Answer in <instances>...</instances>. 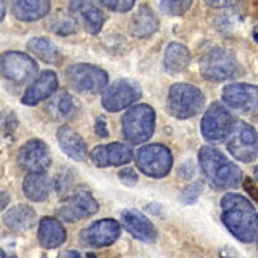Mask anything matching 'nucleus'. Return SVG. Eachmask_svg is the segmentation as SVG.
Wrapping results in <instances>:
<instances>
[{"instance_id":"nucleus-3","label":"nucleus","mask_w":258,"mask_h":258,"mask_svg":"<svg viewBox=\"0 0 258 258\" xmlns=\"http://www.w3.org/2000/svg\"><path fill=\"white\" fill-rule=\"evenodd\" d=\"M204 94L195 85L176 83L169 88L167 98V111L178 120H187L197 116L204 107Z\"/></svg>"},{"instance_id":"nucleus-12","label":"nucleus","mask_w":258,"mask_h":258,"mask_svg":"<svg viewBox=\"0 0 258 258\" xmlns=\"http://www.w3.org/2000/svg\"><path fill=\"white\" fill-rule=\"evenodd\" d=\"M100 206L89 191H77L62 203L57 213L59 218L69 223L87 220L98 212Z\"/></svg>"},{"instance_id":"nucleus-26","label":"nucleus","mask_w":258,"mask_h":258,"mask_svg":"<svg viewBox=\"0 0 258 258\" xmlns=\"http://www.w3.org/2000/svg\"><path fill=\"white\" fill-rule=\"evenodd\" d=\"M191 62V53L181 43H169L164 53V68L170 75L182 73L188 68Z\"/></svg>"},{"instance_id":"nucleus-43","label":"nucleus","mask_w":258,"mask_h":258,"mask_svg":"<svg viewBox=\"0 0 258 258\" xmlns=\"http://www.w3.org/2000/svg\"><path fill=\"white\" fill-rule=\"evenodd\" d=\"M253 38H254V40L258 43V30H255V31L253 32Z\"/></svg>"},{"instance_id":"nucleus-32","label":"nucleus","mask_w":258,"mask_h":258,"mask_svg":"<svg viewBox=\"0 0 258 258\" xmlns=\"http://www.w3.org/2000/svg\"><path fill=\"white\" fill-rule=\"evenodd\" d=\"M98 2L106 8L119 13L128 12L135 6V0H98Z\"/></svg>"},{"instance_id":"nucleus-18","label":"nucleus","mask_w":258,"mask_h":258,"mask_svg":"<svg viewBox=\"0 0 258 258\" xmlns=\"http://www.w3.org/2000/svg\"><path fill=\"white\" fill-rule=\"evenodd\" d=\"M69 11L74 15L79 16L85 30L89 34L92 35L100 34L106 17L102 9L97 6L93 0H70Z\"/></svg>"},{"instance_id":"nucleus-25","label":"nucleus","mask_w":258,"mask_h":258,"mask_svg":"<svg viewBox=\"0 0 258 258\" xmlns=\"http://www.w3.org/2000/svg\"><path fill=\"white\" fill-rule=\"evenodd\" d=\"M52 183L45 172H32L24 178V195L31 202L41 203L49 197Z\"/></svg>"},{"instance_id":"nucleus-19","label":"nucleus","mask_w":258,"mask_h":258,"mask_svg":"<svg viewBox=\"0 0 258 258\" xmlns=\"http://www.w3.org/2000/svg\"><path fill=\"white\" fill-rule=\"evenodd\" d=\"M58 88V77L53 70H45L34 80L25 91L22 103L27 106H36L41 101L47 100Z\"/></svg>"},{"instance_id":"nucleus-21","label":"nucleus","mask_w":258,"mask_h":258,"mask_svg":"<svg viewBox=\"0 0 258 258\" xmlns=\"http://www.w3.org/2000/svg\"><path fill=\"white\" fill-rule=\"evenodd\" d=\"M59 147L66 155L75 161H84L88 155V149L84 138L68 125H62L57 131Z\"/></svg>"},{"instance_id":"nucleus-41","label":"nucleus","mask_w":258,"mask_h":258,"mask_svg":"<svg viewBox=\"0 0 258 258\" xmlns=\"http://www.w3.org/2000/svg\"><path fill=\"white\" fill-rule=\"evenodd\" d=\"M0 258H17V257H16L15 254H9V253L2 250V252H0Z\"/></svg>"},{"instance_id":"nucleus-15","label":"nucleus","mask_w":258,"mask_h":258,"mask_svg":"<svg viewBox=\"0 0 258 258\" xmlns=\"http://www.w3.org/2000/svg\"><path fill=\"white\" fill-rule=\"evenodd\" d=\"M120 223L112 218H105L85 227L80 234V240L92 248H105L112 245L120 238Z\"/></svg>"},{"instance_id":"nucleus-34","label":"nucleus","mask_w":258,"mask_h":258,"mask_svg":"<svg viewBox=\"0 0 258 258\" xmlns=\"http://www.w3.org/2000/svg\"><path fill=\"white\" fill-rule=\"evenodd\" d=\"M71 183V178L69 177L68 173H59L58 176H56V181H54V187L58 192H63V191L69 190Z\"/></svg>"},{"instance_id":"nucleus-30","label":"nucleus","mask_w":258,"mask_h":258,"mask_svg":"<svg viewBox=\"0 0 258 258\" xmlns=\"http://www.w3.org/2000/svg\"><path fill=\"white\" fill-rule=\"evenodd\" d=\"M194 0H160L161 11L168 16H183L192 6Z\"/></svg>"},{"instance_id":"nucleus-9","label":"nucleus","mask_w":258,"mask_h":258,"mask_svg":"<svg viewBox=\"0 0 258 258\" xmlns=\"http://www.w3.org/2000/svg\"><path fill=\"white\" fill-rule=\"evenodd\" d=\"M227 150L236 160L252 163L258 158V132L249 124L238 120L227 142Z\"/></svg>"},{"instance_id":"nucleus-1","label":"nucleus","mask_w":258,"mask_h":258,"mask_svg":"<svg viewBox=\"0 0 258 258\" xmlns=\"http://www.w3.org/2000/svg\"><path fill=\"white\" fill-rule=\"evenodd\" d=\"M221 220L239 241L250 244L258 236V213L243 195L229 192L221 199Z\"/></svg>"},{"instance_id":"nucleus-14","label":"nucleus","mask_w":258,"mask_h":258,"mask_svg":"<svg viewBox=\"0 0 258 258\" xmlns=\"http://www.w3.org/2000/svg\"><path fill=\"white\" fill-rule=\"evenodd\" d=\"M222 100L231 109L254 114L258 112V87L248 83H232L223 88Z\"/></svg>"},{"instance_id":"nucleus-4","label":"nucleus","mask_w":258,"mask_h":258,"mask_svg":"<svg viewBox=\"0 0 258 258\" xmlns=\"http://www.w3.org/2000/svg\"><path fill=\"white\" fill-rule=\"evenodd\" d=\"M156 115L146 103L133 106L123 116V135L128 142L140 145L151 138L155 131Z\"/></svg>"},{"instance_id":"nucleus-16","label":"nucleus","mask_w":258,"mask_h":258,"mask_svg":"<svg viewBox=\"0 0 258 258\" xmlns=\"http://www.w3.org/2000/svg\"><path fill=\"white\" fill-rule=\"evenodd\" d=\"M92 163L98 168L120 167L132 160L133 151L126 145L120 142H111L107 145H98L91 151Z\"/></svg>"},{"instance_id":"nucleus-38","label":"nucleus","mask_w":258,"mask_h":258,"mask_svg":"<svg viewBox=\"0 0 258 258\" xmlns=\"http://www.w3.org/2000/svg\"><path fill=\"white\" fill-rule=\"evenodd\" d=\"M211 8H227L236 4L239 0H204Z\"/></svg>"},{"instance_id":"nucleus-31","label":"nucleus","mask_w":258,"mask_h":258,"mask_svg":"<svg viewBox=\"0 0 258 258\" xmlns=\"http://www.w3.org/2000/svg\"><path fill=\"white\" fill-rule=\"evenodd\" d=\"M203 191V183L200 181L194 182L191 185H188L185 190L182 191L181 194V202L183 204H194V203L197 202L199 199V197L202 195Z\"/></svg>"},{"instance_id":"nucleus-10","label":"nucleus","mask_w":258,"mask_h":258,"mask_svg":"<svg viewBox=\"0 0 258 258\" xmlns=\"http://www.w3.org/2000/svg\"><path fill=\"white\" fill-rule=\"evenodd\" d=\"M141 94V87L135 80L117 79L103 92L102 106L110 112H119L137 102Z\"/></svg>"},{"instance_id":"nucleus-23","label":"nucleus","mask_w":258,"mask_h":258,"mask_svg":"<svg viewBox=\"0 0 258 258\" xmlns=\"http://www.w3.org/2000/svg\"><path fill=\"white\" fill-rule=\"evenodd\" d=\"M66 230L58 220L53 217L41 218L38 229V240L44 249H56L66 241Z\"/></svg>"},{"instance_id":"nucleus-39","label":"nucleus","mask_w":258,"mask_h":258,"mask_svg":"<svg viewBox=\"0 0 258 258\" xmlns=\"http://www.w3.org/2000/svg\"><path fill=\"white\" fill-rule=\"evenodd\" d=\"M63 258H82L80 257V253L77 250H70V252H66V254L63 255Z\"/></svg>"},{"instance_id":"nucleus-37","label":"nucleus","mask_w":258,"mask_h":258,"mask_svg":"<svg viewBox=\"0 0 258 258\" xmlns=\"http://www.w3.org/2000/svg\"><path fill=\"white\" fill-rule=\"evenodd\" d=\"M244 188H245V191L250 195V198H252L253 200H255V202H258V186L255 185L254 181H253L252 178H245V181H244L243 183Z\"/></svg>"},{"instance_id":"nucleus-35","label":"nucleus","mask_w":258,"mask_h":258,"mask_svg":"<svg viewBox=\"0 0 258 258\" xmlns=\"http://www.w3.org/2000/svg\"><path fill=\"white\" fill-rule=\"evenodd\" d=\"M94 131H96V135H98L100 137H102V138L109 137V128H107V123H106L105 117L103 116L96 117Z\"/></svg>"},{"instance_id":"nucleus-20","label":"nucleus","mask_w":258,"mask_h":258,"mask_svg":"<svg viewBox=\"0 0 258 258\" xmlns=\"http://www.w3.org/2000/svg\"><path fill=\"white\" fill-rule=\"evenodd\" d=\"M8 4L13 16L24 22L40 20L50 9V0H8Z\"/></svg>"},{"instance_id":"nucleus-11","label":"nucleus","mask_w":258,"mask_h":258,"mask_svg":"<svg viewBox=\"0 0 258 258\" xmlns=\"http://www.w3.org/2000/svg\"><path fill=\"white\" fill-rule=\"evenodd\" d=\"M2 75L15 84H24L35 77L38 64L31 57L22 52H6L0 58Z\"/></svg>"},{"instance_id":"nucleus-13","label":"nucleus","mask_w":258,"mask_h":258,"mask_svg":"<svg viewBox=\"0 0 258 258\" xmlns=\"http://www.w3.org/2000/svg\"><path fill=\"white\" fill-rule=\"evenodd\" d=\"M17 163L21 169L27 170L29 173L44 172L52 163L49 146L39 138H32L20 147Z\"/></svg>"},{"instance_id":"nucleus-17","label":"nucleus","mask_w":258,"mask_h":258,"mask_svg":"<svg viewBox=\"0 0 258 258\" xmlns=\"http://www.w3.org/2000/svg\"><path fill=\"white\" fill-rule=\"evenodd\" d=\"M121 222L133 238L146 244H154L158 240V230L154 223L136 209H125L121 213Z\"/></svg>"},{"instance_id":"nucleus-29","label":"nucleus","mask_w":258,"mask_h":258,"mask_svg":"<svg viewBox=\"0 0 258 258\" xmlns=\"http://www.w3.org/2000/svg\"><path fill=\"white\" fill-rule=\"evenodd\" d=\"M49 27L54 34L61 36H68L75 34L78 30V22L75 18L66 15H58L50 20Z\"/></svg>"},{"instance_id":"nucleus-42","label":"nucleus","mask_w":258,"mask_h":258,"mask_svg":"<svg viewBox=\"0 0 258 258\" xmlns=\"http://www.w3.org/2000/svg\"><path fill=\"white\" fill-rule=\"evenodd\" d=\"M0 3H2V16H0V18L3 21L4 16H6V4H4V0H0Z\"/></svg>"},{"instance_id":"nucleus-33","label":"nucleus","mask_w":258,"mask_h":258,"mask_svg":"<svg viewBox=\"0 0 258 258\" xmlns=\"http://www.w3.org/2000/svg\"><path fill=\"white\" fill-rule=\"evenodd\" d=\"M117 177L121 181V183L128 186V187H132L138 182V174L136 173L132 168H124V169L119 170Z\"/></svg>"},{"instance_id":"nucleus-7","label":"nucleus","mask_w":258,"mask_h":258,"mask_svg":"<svg viewBox=\"0 0 258 258\" xmlns=\"http://www.w3.org/2000/svg\"><path fill=\"white\" fill-rule=\"evenodd\" d=\"M136 164L145 176L151 178H163L168 176L172 169L173 155L164 145H146L137 151Z\"/></svg>"},{"instance_id":"nucleus-2","label":"nucleus","mask_w":258,"mask_h":258,"mask_svg":"<svg viewBox=\"0 0 258 258\" xmlns=\"http://www.w3.org/2000/svg\"><path fill=\"white\" fill-rule=\"evenodd\" d=\"M198 156L203 174L213 187L232 190L241 185L243 173L240 168L226 158L220 150L212 146H202Z\"/></svg>"},{"instance_id":"nucleus-28","label":"nucleus","mask_w":258,"mask_h":258,"mask_svg":"<svg viewBox=\"0 0 258 258\" xmlns=\"http://www.w3.org/2000/svg\"><path fill=\"white\" fill-rule=\"evenodd\" d=\"M48 111L54 120H66L77 115L78 103L68 92H62L50 101Z\"/></svg>"},{"instance_id":"nucleus-44","label":"nucleus","mask_w":258,"mask_h":258,"mask_svg":"<svg viewBox=\"0 0 258 258\" xmlns=\"http://www.w3.org/2000/svg\"><path fill=\"white\" fill-rule=\"evenodd\" d=\"M254 177H255V179L258 181V165L255 167V169H254Z\"/></svg>"},{"instance_id":"nucleus-40","label":"nucleus","mask_w":258,"mask_h":258,"mask_svg":"<svg viewBox=\"0 0 258 258\" xmlns=\"http://www.w3.org/2000/svg\"><path fill=\"white\" fill-rule=\"evenodd\" d=\"M8 202H9V197L7 195L6 192H4V191H2V209L6 208V206L8 204Z\"/></svg>"},{"instance_id":"nucleus-27","label":"nucleus","mask_w":258,"mask_h":258,"mask_svg":"<svg viewBox=\"0 0 258 258\" xmlns=\"http://www.w3.org/2000/svg\"><path fill=\"white\" fill-rule=\"evenodd\" d=\"M27 49L40 61L48 64H59L63 61L61 52L52 40L47 38H32L27 41Z\"/></svg>"},{"instance_id":"nucleus-6","label":"nucleus","mask_w":258,"mask_h":258,"mask_svg":"<svg viewBox=\"0 0 258 258\" xmlns=\"http://www.w3.org/2000/svg\"><path fill=\"white\" fill-rule=\"evenodd\" d=\"M236 119L234 115L220 102H213L203 115L200 121V132L209 142H222L230 138Z\"/></svg>"},{"instance_id":"nucleus-24","label":"nucleus","mask_w":258,"mask_h":258,"mask_svg":"<svg viewBox=\"0 0 258 258\" xmlns=\"http://www.w3.org/2000/svg\"><path fill=\"white\" fill-rule=\"evenodd\" d=\"M3 222L9 230L26 231L35 225L36 212L29 204H18L6 212L3 216Z\"/></svg>"},{"instance_id":"nucleus-5","label":"nucleus","mask_w":258,"mask_h":258,"mask_svg":"<svg viewBox=\"0 0 258 258\" xmlns=\"http://www.w3.org/2000/svg\"><path fill=\"white\" fill-rule=\"evenodd\" d=\"M239 62L232 52L225 48H213L202 57L199 70L202 77L209 82H225L236 77L239 73Z\"/></svg>"},{"instance_id":"nucleus-36","label":"nucleus","mask_w":258,"mask_h":258,"mask_svg":"<svg viewBox=\"0 0 258 258\" xmlns=\"http://www.w3.org/2000/svg\"><path fill=\"white\" fill-rule=\"evenodd\" d=\"M195 174V165L191 160H187L186 163L181 165L179 168V176H182L185 179H191Z\"/></svg>"},{"instance_id":"nucleus-22","label":"nucleus","mask_w":258,"mask_h":258,"mask_svg":"<svg viewBox=\"0 0 258 258\" xmlns=\"http://www.w3.org/2000/svg\"><path fill=\"white\" fill-rule=\"evenodd\" d=\"M159 26H160V22H159L158 16L146 4L138 7L137 12L133 15L129 24L131 34L138 39H145L154 35L159 30Z\"/></svg>"},{"instance_id":"nucleus-8","label":"nucleus","mask_w":258,"mask_h":258,"mask_svg":"<svg viewBox=\"0 0 258 258\" xmlns=\"http://www.w3.org/2000/svg\"><path fill=\"white\" fill-rule=\"evenodd\" d=\"M66 82L79 93H98L106 88L109 74L103 69L89 63L71 64L66 73Z\"/></svg>"}]
</instances>
